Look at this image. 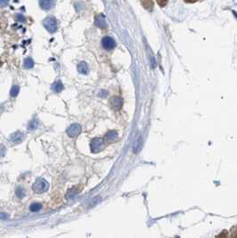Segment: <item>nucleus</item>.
<instances>
[{
  "label": "nucleus",
  "instance_id": "nucleus-1",
  "mask_svg": "<svg viewBox=\"0 0 237 238\" xmlns=\"http://www.w3.org/2000/svg\"><path fill=\"white\" fill-rule=\"evenodd\" d=\"M49 187V184L46 180H45L42 178H38L35 181V183L32 185V189L37 194H42L47 191Z\"/></svg>",
  "mask_w": 237,
  "mask_h": 238
},
{
  "label": "nucleus",
  "instance_id": "nucleus-2",
  "mask_svg": "<svg viewBox=\"0 0 237 238\" xmlns=\"http://www.w3.org/2000/svg\"><path fill=\"white\" fill-rule=\"evenodd\" d=\"M43 26L46 28V29L47 30L48 32L50 33H55L56 30H57V28H58V25H57V21L55 17L53 16H49V17H46L44 21H43Z\"/></svg>",
  "mask_w": 237,
  "mask_h": 238
},
{
  "label": "nucleus",
  "instance_id": "nucleus-3",
  "mask_svg": "<svg viewBox=\"0 0 237 238\" xmlns=\"http://www.w3.org/2000/svg\"><path fill=\"white\" fill-rule=\"evenodd\" d=\"M104 142L102 138H100V137L94 138L90 143L91 152L94 153H97L101 152L102 150V148H104Z\"/></svg>",
  "mask_w": 237,
  "mask_h": 238
},
{
  "label": "nucleus",
  "instance_id": "nucleus-4",
  "mask_svg": "<svg viewBox=\"0 0 237 238\" xmlns=\"http://www.w3.org/2000/svg\"><path fill=\"white\" fill-rule=\"evenodd\" d=\"M80 132H81V126L78 123H74L72 125H70L67 129V135L70 137H75L79 135Z\"/></svg>",
  "mask_w": 237,
  "mask_h": 238
},
{
  "label": "nucleus",
  "instance_id": "nucleus-5",
  "mask_svg": "<svg viewBox=\"0 0 237 238\" xmlns=\"http://www.w3.org/2000/svg\"><path fill=\"white\" fill-rule=\"evenodd\" d=\"M102 45L104 49L106 50H111L116 47L115 40L111 37H105L102 40Z\"/></svg>",
  "mask_w": 237,
  "mask_h": 238
},
{
  "label": "nucleus",
  "instance_id": "nucleus-6",
  "mask_svg": "<svg viewBox=\"0 0 237 238\" xmlns=\"http://www.w3.org/2000/svg\"><path fill=\"white\" fill-rule=\"evenodd\" d=\"M39 5L41 9L49 11L55 6V0H39Z\"/></svg>",
  "mask_w": 237,
  "mask_h": 238
},
{
  "label": "nucleus",
  "instance_id": "nucleus-7",
  "mask_svg": "<svg viewBox=\"0 0 237 238\" xmlns=\"http://www.w3.org/2000/svg\"><path fill=\"white\" fill-rule=\"evenodd\" d=\"M24 138V134L20 131H16L10 136V140L14 144H20Z\"/></svg>",
  "mask_w": 237,
  "mask_h": 238
},
{
  "label": "nucleus",
  "instance_id": "nucleus-8",
  "mask_svg": "<svg viewBox=\"0 0 237 238\" xmlns=\"http://www.w3.org/2000/svg\"><path fill=\"white\" fill-rule=\"evenodd\" d=\"M95 24L98 28L106 29L107 28V23H106L104 15V14H99L98 16H96V18L95 20Z\"/></svg>",
  "mask_w": 237,
  "mask_h": 238
},
{
  "label": "nucleus",
  "instance_id": "nucleus-9",
  "mask_svg": "<svg viewBox=\"0 0 237 238\" xmlns=\"http://www.w3.org/2000/svg\"><path fill=\"white\" fill-rule=\"evenodd\" d=\"M111 105H112L113 109L116 110V111H118V110H120V109L122 107V105H123V100H122L120 97L115 96V97L112 98Z\"/></svg>",
  "mask_w": 237,
  "mask_h": 238
},
{
  "label": "nucleus",
  "instance_id": "nucleus-10",
  "mask_svg": "<svg viewBox=\"0 0 237 238\" xmlns=\"http://www.w3.org/2000/svg\"><path fill=\"white\" fill-rule=\"evenodd\" d=\"M118 138V133L115 130L109 131L105 135V140L108 142H114Z\"/></svg>",
  "mask_w": 237,
  "mask_h": 238
},
{
  "label": "nucleus",
  "instance_id": "nucleus-11",
  "mask_svg": "<svg viewBox=\"0 0 237 238\" xmlns=\"http://www.w3.org/2000/svg\"><path fill=\"white\" fill-rule=\"evenodd\" d=\"M78 70L81 74H87L88 71L87 64L85 63V62H81V63L78 65Z\"/></svg>",
  "mask_w": 237,
  "mask_h": 238
},
{
  "label": "nucleus",
  "instance_id": "nucleus-12",
  "mask_svg": "<svg viewBox=\"0 0 237 238\" xmlns=\"http://www.w3.org/2000/svg\"><path fill=\"white\" fill-rule=\"evenodd\" d=\"M34 66V61L31 57H27L23 62V67L25 69H31Z\"/></svg>",
  "mask_w": 237,
  "mask_h": 238
},
{
  "label": "nucleus",
  "instance_id": "nucleus-13",
  "mask_svg": "<svg viewBox=\"0 0 237 238\" xmlns=\"http://www.w3.org/2000/svg\"><path fill=\"white\" fill-rule=\"evenodd\" d=\"M52 89L55 92V93H60L61 90L64 89V85L61 81H57L55 84H53L52 86Z\"/></svg>",
  "mask_w": 237,
  "mask_h": 238
},
{
  "label": "nucleus",
  "instance_id": "nucleus-14",
  "mask_svg": "<svg viewBox=\"0 0 237 238\" xmlns=\"http://www.w3.org/2000/svg\"><path fill=\"white\" fill-rule=\"evenodd\" d=\"M19 92H20V87L18 85H14L11 90H10V96H11V97L14 98L18 96Z\"/></svg>",
  "mask_w": 237,
  "mask_h": 238
},
{
  "label": "nucleus",
  "instance_id": "nucleus-15",
  "mask_svg": "<svg viewBox=\"0 0 237 238\" xmlns=\"http://www.w3.org/2000/svg\"><path fill=\"white\" fill-rule=\"evenodd\" d=\"M141 148H142V140H141V138L139 137V139H137V140L136 141V143L134 144L133 151H134V153H137L141 150Z\"/></svg>",
  "mask_w": 237,
  "mask_h": 238
},
{
  "label": "nucleus",
  "instance_id": "nucleus-16",
  "mask_svg": "<svg viewBox=\"0 0 237 238\" xmlns=\"http://www.w3.org/2000/svg\"><path fill=\"white\" fill-rule=\"evenodd\" d=\"M38 127V121L37 120H32L31 121H29V125H28V129L32 131L37 129V128Z\"/></svg>",
  "mask_w": 237,
  "mask_h": 238
},
{
  "label": "nucleus",
  "instance_id": "nucleus-17",
  "mask_svg": "<svg viewBox=\"0 0 237 238\" xmlns=\"http://www.w3.org/2000/svg\"><path fill=\"white\" fill-rule=\"evenodd\" d=\"M41 208H42V205H41L40 203H38V202H34L29 206V210L31 211L32 212L39 211L41 210Z\"/></svg>",
  "mask_w": 237,
  "mask_h": 238
},
{
  "label": "nucleus",
  "instance_id": "nucleus-18",
  "mask_svg": "<svg viewBox=\"0 0 237 238\" xmlns=\"http://www.w3.org/2000/svg\"><path fill=\"white\" fill-rule=\"evenodd\" d=\"M78 193H79V191H78L76 188H74V187L71 188V189H70V190L68 191V193H67V194H66V198H67V199H71V198H73Z\"/></svg>",
  "mask_w": 237,
  "mask_h": 238
},
{
  "label": "nucleus",
  "instance_id": "nucleus-19",
  "mask_svg": "<svg viewBox=\"0 0 237 238\" xmlns=\"http://www.w3.org/2000/svg\"><path fill=\"white\" fill-rule=\"evenodd\" d=\"M15 194H16V196L18 198H23L25 196V190L23 188V187H17L16 188V191H15Z\"/></svg>",
  "mask_w": 237,
  "mask_h": 238
},
{
  "label": "nucleus",
  "instance_id": "nucleus-20",
  "mask_svg": "<svg viewBox=\"0 0 237 238\" xmlns=\"http://www.w3.org/2000/svg\"><path fill=\"white\" fill-rule=\"evenodd\" d=\"M5 147L3 146V144H0V158H2L5 156Z\"/></svg>",
  "mask_w": 237,
  "mask_h": 238
},
{
  "label": "nucleus",
  "instance_id": "nucleus-21",
  "mask_svg": "<svg viewBox=\"0 0 237 238\" xmlns=\"http://www.w3.org/2000/svg\"><path fill=\"white\" fill-rule=\"evenodd\" d=\"M15 19L18 21V22H20V23H24L25 22V17L23 14H17Z\"/></svg>",
  "mask_w": 237,
  "mask_h": 238
},
{
  "label": "nucleus",
  "instance_id": "nucleus-22",
  "mask_svg": "<svg viewBox=\"0 0 237 238\" xmlns=\"http://www.w3.org/2000/svg\"><path fill=\"white\" fill-rule=\"evenodd\" d=\"M9 4V0H0V7H6Z\"/></svg>",
  "mask_w": 237,
  "mask_h": 238
},
{
  "label": "nucleus",
  "instance_id": "nucleus-23",
  "mask_svg": "<svg viewBox=\"0 0 237 238\" xmlns=\"http://www.w3.org/2000/svg\"><path fill=\"white\" fill-rule=\"evenodd\" d=\"M226 236H227V233H226L225 231H223L222 233H220L217 238H226Z\"/></svg>",
  "mask_w": 237,
  "mask_h": 238
},
{
  "label": "nucleus",
  "instance_id": "nucleus-24",
  "mask_svg": "<svg viewBox=\"0 0 237 238\" xmlns=\"http://www.w3.org/2000/svg\"><path fill=\"white\" fill-rule=\"evenodd\" d=\"M168 2V0H158V3H159V5H161V6H163V5H166V3Z\"/></svg>",
  "mask_w": 237,
  "mask_h": 238
}]
</instances>
